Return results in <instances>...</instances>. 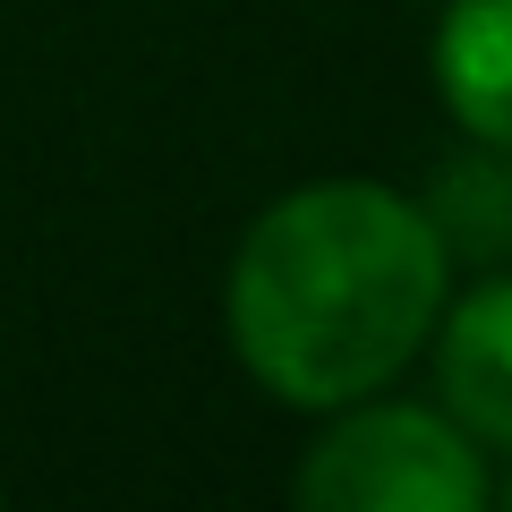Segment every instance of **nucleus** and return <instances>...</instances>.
<instances>
[{
  "instance_id": "nucleus-1",
  "label": "nucleus",
  "mask_w": 512,
  "mask_h": 512,
  "mask_svg": "<svg viewBox=\"0 0 512 512\" xmlns=\"http://www.w3.org/2000/svg\"><path fill=\"white\" fill-rule=\"evenodd\" d=\"M453 256L419 197L384 180H308L248 222L222 282L231 350L274 402H367L427 350Z\"/></svg>"
},
{
  "instance_id": "nucleus-2",
  "label": "nucleus",
  "mask_w": 512,
  "mask_h": 512,
  "mask_svg": "<svg viewBox=\"0 0 512 512\" xmlns=\"http://www.w3.org/2000/svg\"><path fill=\"white\" fill-rule=\"evenodd\" d=\"M291 495L308 512H478L487 453L444 410L419 402H342V419L308 444Z\"/></svg>"
},
{
  "instance_id": "nucleus-3",
  "label": "nucleus",
  "mask_w": 512,
  "mask_h": 512,
  "mask_svg": "<svg viewBox=\"0 0 512 512\" xmlns=\"http://www.w3.org/2000/svg\"><path fill=\"white\" fill-rule=\"evenodd\" d=\"M436 393L444 419L478 444V453L512 461V274H487L478 291L444 299L436 316Z\"/></svg>"
},
{
  "instance_id": "nucleus-4",
  "label": "nucleus",
  "mask_w": 512,
  "mask_h": 512,
  "mask_svg": "<svg viewBox=\"0 0 512 512\" xmlns=\"http://www.w3.org/2000/svg\"><path fill=\"white\" fill-rule=\"evenodd\" d=\"M436 94L478 146H512V0H453L436 18Z\"/></svg>"
},
{
  "instance_id": "nucleus-5",
  "label": "nucleus",
  "mask_w": 512,
  "mask_h": 512,
  "mask_svg": "<svg viewBox=\"0 0 512 512\" xmlns=\"http://www.w3.org/2000/svg\"><path fill=\"white\" fill-rule=\"evenodd\" d=\"M419 214L436 222L453 265H478V274L487 265H512V146H478L470 137V154H453L436 171Z\"/></svg>"
},
{
  "instance_id": "nucleus-6",
  "label": "nucleus",
  "mask_w": 512,
  "mask_h": 512,
  "mask_svg": "<svg viewBox=\"0 0 512 512\" xmlns=\"http://www.w3.org/2000/svg\"><path fill=\"white\" fill-rule=\"evenodd\" d=\"M504 504H512V478H504Z\"/></svg>"
}]
</instances>
